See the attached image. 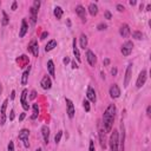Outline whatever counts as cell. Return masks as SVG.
Instances as JSON below:
<instances>
[{"label":"cell","mask_w":151,"mask_h":151,"mask_svg":"<svg viewBox=\"0 0 151 151\" xmlns=\"http://www.w3.org/2000/svg\"><path fill=\"white\" fill-rule=\"evenodd\" d=\"M114 117H116V106L114 104H110L103 114V127L106 133L112 131Z\"/></svg>","instance_id":"cell-1"},{"label":"cell","mask_w":151,"mask_h":151,"mask_svg":"<svg viewBox=\"0 0 151 151\" xmlns=\"http://www.w3.org/2000/svg\"><path fill=\"white\" fill-rule=\"evenodd\" d=\"M28 136H29V131L27 130V129H21L20 131H19V134H18V137H19V139L24 143V146L25 147H29V142H28Z\"/></svg>","instance_id":"cell-2"},{"label":"cell","mask_w":151,"mask_h":151,"mask_svg":"<svg viewBox=\"0 0 151 151\" xmlns=\"http://www.w3.org/2000/svg\"><path fill=\"white\" fill-rule=\"evenodd\" d=\"M132 50H133V42L130 41V40H127V41H125V42L123 44L120 52H122V54H123L124 57H127V55H130V53L132 52Z\"/></svg>","instance_id":"cell-3"},{"label":"cell","mask_w":151,"mask_h":151,"mask_svg":"<svg viewBox=\"0 0 151 151\" xmlns=\"http://www.w3.org/2000/svg\"><path fill=\"white\" fill-rule=\"evenodd\" d=\"M106 132L104 131V127L100 125V124H98V136H99V143H100V146L103 147V149H105L106 147Z\"/></svg>","instance_id":"cell-4"},{"label":"cell","mask_w":151,"mask_h":151,"mask_svg":"<svg viewBox=\"0 0 151 151\" xmlns=\"http://www.w3.org/2000/svg\"><path fill=\"white\" fill-rule=\"evenodd\" d=\"M7 104H8V99H5L0 106V124L4 125L6 122V109H7Z\"/></svg>","instance_id":"cell-5"},{"label":"cell","mask_w":151,"mask_h":151,"mask_svg":"<svg viewBox=\"0 0 151 151\" xmlns=\"http://www.w3.org/2000/svg\"><path fill=\"white\" fill-rule=\"evenodd\" d=\"M146 78H147V73H146V71H145V70H142V72L139 73L138 78H137V81H136V87H137V88H140V87H142V86L145 84Z\"/></svg>","instance_id":"cell-6"},{"label":"cell","mask_w":151,"mask_h":151,"mask_svg":"<svg viewBox=\"0 0 151 151\" xmlns=\"http://www.w3.org/2000/svg\"><path fill=\"white\" fill-rule=\"evenodd\" d=\"M65 101H66V113L68 116V118H73L74 117V113H76V110H74V105L72 103L71 99L68 98H65Z\"/></svg>","instance_id":"cell-7"},{"label":"cell","mask_w":151,"mask_h":151,"mask_svg":"<svg viewBox=\"0 0 151 151\" xmlns=\"http://www.w3.org/2000/svg\"><path fill=\"white\" fill-rule=\"evenodd\" d=\"M132 63H130L127 65V68H126V72H125V77H124V87H127L130 80H131V77H132Z\"/></svg>","instance_id":"cell-8"},{"label":"cell","mask_w":151,"mask_h":151,"mask_svg":"<svg viewBox=\"0 0 151 151\" xmlns=\"http://www.w3.org/2000/svg\"><path fill=\"white\" fill-rule=\"evenodd\" d=\"M110 96H111V98L112 99H117L119 96H120V88H119V86L117 85V84H113V85H111V87H110Z\"/></svg>","instance_id":"cell-9"},{"label":"cell","mask_w":151,"mask_h":151,"mask_svg":"<svg viewBox=\"0 0 151 151\" xmlns=\"http://www.w3.org/2000/svg\"><path fill=\"white\" fill-rule=\"evenodd\" d=\"M27 93H28V91H27L26 88H24L22 92H21V97H20V103H21V106H22V109H24L25 111H27V110L29 109V105L27 104V100H26Z\"/></svg>","instance_id":"cell-10"},{"label":"cell","mask_w":151,"mask_h":151,"mask_svg":"<svg viewBox=\"0 0 151 151\" xmlns=\"http://www.w3.org/2000/svg\"><path fill=\"white\" fill-rule=\"evenodd\" d=\"M28 51L34 55V57H38L39 54V47H38V41L37 40H32L28 45Z\"/></svg>","instance_id":"cell-11"},{"label":"cell","mask_w":151,"mask_h":151,"mask_svg":"<svg viewBox=\"0 0 151 151\" xmlns=\"http://www.w3.org/2000/svg\"><path fill=\"white\" fill-rule=\"evenodd\" d=\"M86 96H87V100L91 101V103H96L97 101V96H96V91L92 86H88L87 87V92H86Z\"/></svg>","instance_id":"cell-12"},{"label":"cell","mask_w":151,"mask_h":151,"mask_svg":"<svg viewBox=\"0 0 151 151\" xmlns=\"http://www.w3.org/2000/svg\"><path fill=\"white\" fill-rule=\"evenodd\" d=\"M76 13L79 15V18H80L83 21H86V9H85L84 6H81V5L76 6Z\"/></svg>","instance_id":"cell-13"},{"label":"cell","mask_w":151,"mask_h":151,"mask_svg":"<svg viewBox=\"0 0 151 151\" xmlns=\"http://www.w3.org/2000/svg\"><path fill=\"white\" fill-rule=\"evenodd\" d=\"M86 59H87V61H88V64L91 66H94L96 63H97V57H96V54L91 50H87L86 51Z\"/></svg>","instance_id":"cell-14"},{"label":"cell","mask_w":151,"mask_h":151,"mask_svg":"<svg viewBox=\"0 0 151 151\" xmlns=\"http://www.w3.org/2000/svg\"><path fill=\"white\" fill-rule=\"evenodd\" d=\"M41 134H42V138H44L45 144L47 145L48 142H50V127L47 125H42L41 126Z\"/></svg>","instance_id":"cell-15"},{"label":"cell","mask_w":151,"mask_h":151,"mask_svg":"<svg viewBox=\"0 0 151 151\" xmlns=\"http://www.w3.org/2000/svg\"><path fill=\"white\" fill-rule=\"evenodd\" d=\"M130 26L127 25V24H123L122 26H120V28H119V34L123 37V38H127L129 35H130Z\"/></svg>","instance_id":"cell-16"},{"label":"cell","mask_w":151,"mask_h":151,"mask_svg":"<svg viewBox=\"0 0 151 151\" xmlns=\"http://www.w3.org/2000/svg\"><path fill=\"white\" fill-rule=\"evenodd\" d=\"M41 87L44 88V90H50L51 88V86H52V81H51V78L48 77V76H45L42 79H41Z\"/></svg>","instance_id":"cell-17"},{"label":"cell","mask_w":151,"mask_h":151,"mask_svg":"<svg viewBox=\"0 0 151 151\" xmlns=\"http://www.w3.org/2000/svg\"><path fill=\"white\" fill-rule=\"evenodd\" d=\"M27 31H28L27 21H26V19H22V20H21V27H20V31H19V37H20V38L25 37V34L27 33Z\"/></svg>","instance_id":"cell-18"},{"label":"cell","mask_w":151,"mask_h":151,"mask_svg":"<svg viewBox=\"0 0 151 151\" xmlns=\"http://www.w3.org/2000/svg\"><path fill=\"white\" fill-rule=\"evenodd\" d=\"M88 13H90L92 17H96V15L98 14V6H97V4L91 2V4L88 5Z\"/></svg>","instance_id":"cell-19"},{"label":"cell","mask_w":151,"mask_h":151,"mask_svg":"<svg viewBox=\"0 0 151 151\" xmlns=\"http://www.w3.org/2000/svg\"><path fill=\"white\" fill-rule=\"evenodd\" d=\"M29 14H31V22L34 25L35 21H37V15H38V9L34 8L33 6L29 8Z\"/></svg>","instance_id":"cell-20"},{"label":"cell","mask_w":151,"mask_h":151,"mask_svg":"<svg viewBox=\"0 0 151 151\" xmlns=\"http://www.w3.org/2000/svg\"><path fill=\"white\" fill-rule=\"evenodd\" d=\"M54 47H57V41H55L54 39H52V40H50V41L46 44L45 51H46V52H50V51H52Z\"/></svg>","instance_id":"cell-21"},{"label":"cell","mask_w":151,"mask_h":151,"mask_svg":"<svg viewBox=\"0 0 151 151\" xmlns=\"http://www.w3.org/2000/svg\"><path fill=\"white\" fill-rule=\"evenodd\" d=\"M47 70H48L50 76H52L54 78L55 77V73H54V63H53V60H48L47 61Z\"/></svg>","instance_id":"cell-22"},{"label":"cell","mask_w":151,"mask_h":151,"mask_svg":"<svg viewBox=\"0 0 151 151\" xmlns=\"http://www.w3.org/2000/svg\"><path fill=\"white\" fill-rule=\"evenodd\" d=\"M79 41H80V47L81 48H86L87 47V37H86V34H80V38H79Z\"/></svg>","instance_id":"cell-23"},{"label":"cell","mask_w":151,"mask_h":151,"mask_svg":"<svg viewBox=\"0 0 151 151\" xmlns=\"http://www.w3.org/2000/svg\"><path fill=\"white\" fill-rule=\"evenodd\" d=\"M28 74H29V66H28V68H26L24 71V73L21 76V84L22 85H26L27 84V81H28Z\"/></svg>","instance_id":"cell-24"},{"label":"cell","mask_w":151,"mask_h":151,"mask_svg":"<svg viewBox=\"0 0 151 151\" xmlns=\"http://www.w3.org/2000/svg\"><path fill=\"white\" fill-rule=\"evenodd\" d=\"M53 13H54V17L59 20V19H61V17H63V8L60 7V6H55L54 7V11H53Z\"/></svg>","instance_id":"cell-25"},{"label":"cell","mask_w":151,"mask_h":151,"mask_svg":"<svg viewBox=\"0 0 151 151\" xmlns=\"http://www.w3.org/2000/svg\"><path fill=\"white\" fill-rule=\"evenodd\" d=\"M73 54H74L76 59L78 61H80V53H79V50L77 47V40L76 39H73Z\"/></svg>","instance_id":"cell-26"},{"label":"cell","mask_w":151,"mask_h":151,"mask_svg":"<svg viewBox=\"0 0 151 151\" xmlns=\"http://www.w3.org/2000/svg\"><path fill=\"white\" fill-rule=\"evenodd\" d=\"M33 114L31 116V119H37V117H38V114H39V106H38V104H33Z\"/></svg>","instance_id":"cell-27"},{"label":"cell","mask_w":151,"mask_h":151,"mask_svg":"<svg viewBox=\"0 0 151 151\" xmlns=\"http://www.w3.org/2000/svg\"><path fill=\"white\" fill-rule=\"evenodd\" d=\"M8 22H9V18H8L7 13H6L5 11H2V20H1V25H2V26H6V25H8Z\"/></svg>","instance_id":"cell-28"},{"label":"cell","mask_w":151,"mask_h":151,"mask_svg":"<svg viewBox=\"0 0 151 151\" xmlns=\"http://www.w3.org/2000/svg\"><path fill=\"white\" fill-rule=\"evenodd\" d=\"M132 38H134L137 40H140V39H143V33L139 32V31H133L132 32Z\"/></svg>","instance_id":"cell-29"},{"label":"cell","mask_w":151,"mask_h":151,"mask_svg":"<svg viewBox=\"0 0 151 151\" xmlns=\"http://www.w3.org/2000/svg\"><path fill=\"white\" fill-rule=\"evenodd\" d=\"M83 106H84V109H85L86 112H90L91 106H90V101H88L87 99H84V101H83Z\"/></svg>","instance_id":"cell-30"},{"label":"cell","mask_w":151,"mask_h":151,"mask_svg":"<svg viewBox=\"0 0 151 151\" xmlns=\"http://www.w3.org/2000/svg\"><path fill=\"white\" fill-rule=\"evenodd\" d=\"M61 136H63V131H58L57 134H55V137H54L55 144H59V142H60V139H61Z\"/></svg>","instance_id":"cell-31"},{"label":"cell","mask_w":151,"mask_h":151,"mask_svg":"<svg viewBox=\"0 0 151 151\" xmlns=\"http://www.w3.org/2000/svg\"><path fill=\"white\" fill-rule=\"evenodd\" d=\"M97 28H98L99 31H103V29H106V28H107V25H106V24H104V22H100V24H98Z\"/></svg>","instance_id":"cell-32"},{"label":"cell","mask_w":151,"mask_h":151,"mask_svg":"<svg viewBox=\"0 0 151 151\" xmlns=\"http://www.w3.org/2000/svg\"><path fill=\"white\" fill-rule=\"evenodd\" d=\"M7 151H14V143L12 140H9L8 146H7Z\"/></svg>","instance_id":"cell-33"},{"label":"cell","mask_w":151,"mask_h":151,"mask_svg":"<svg viewBox=\"0 0 151 151\" xmlns=\"http://www.w3.org/2000/svg\"><path fill=\"white\" fill-rule=\"evenodd\" d=\"M40 4H41V2H40L39 0H34V1H33V7H34V8H37V9H39Z\"/></svg>","instance_id":"cell-34"},{"label":"cell","mask_w":151,"mask_h":151,"mask_svg":"<svg viewBox=\"0 0 151 151\" xmlns=\"http://www.w3.org/2000/svg\"><path fill=\"white\" fill-rule=\"evenodd\" d=\"M88 151H96L94 142H93V140H90V147H88Z\"/></svg>","instance_id":"cell-35"},{"label":"cell","mask_w":151,"mask_h":151,"mask_svg":"<svg viewBox=\"0 0 151 151\" xmlns=\"http://www.w3.org/2000/svg\"><path fill=\"white\" fill-rule=\"evenodd\" d=\"M104 15H105V18H106V19H109V20L112 18V14H111V12H110V11H105Z\"/></svg>","instance_id":"cell-36"},{"label":"cell","mask_w":151,"mask_h":151,"mask_svg":"<svg viewBox=\"0 0 151 151\" xmlns=\"http://www.w3.org/2000/svg\"><path fill=\"white\" fill-rule=\"evenodd\" d=\"M116 8H117V11H118V12H123V11L125 9V8H124V6H123V5H120V4H118V5L116 6Z\"/></svg>","instance_id":"cell-37"},{"label":"cell","mask_w":151,"mask_h":151,"mask_svg":"<svg viewBox=\"0 0 151 151\" xmlns=\"http://www.w3.org/2000/svg\"><path fill=\"white\" fill-rule=\"evenodd\" d=\"M47 35H48V32H46V31H45V32H42V34L40 35V39H41V40H44V39H45Z\"/></svg>","instance_id":"cell-38"},{"label":"cell","mask_w":151,"mask_h":151,"mask_svg":"<svg viewBox=\"0 0 151 151\" xmlns=\"http://www.w3.org/2000/svg\"><path fill=\"white\" fill-rule=\"evenodd\" d=\"M35 96H37V92L33 90V91L31 92V96H29V98H31V99H34V98H35Z\"/></svg>","instance_id":"cell-39"},{"label":"cell","mask_w":151,"mask_h":151,"mask_svg":"<svg viewBox=\"0 0 151 151\" xmlns=\"http://www.w3.org/2000/svg\"><path fill=\"white\" fill-rule=\"evenodd\" d=\"M150 112H151V106L149 105V106L146 107V114H147V117H150V116H151V113H150Z\"/></svg>","instance_id":"cell-40"},{"label":"cell","mask_w":151,"mask_h":151,"mask_svg":"<svg viewBox=\"0 0 151 151\" xmlns=\"http://www.w3.org/2000/svg\"><path fill=\"white\" fill-rule=\"evenodd\" d=\"M13 119H14V111L11 110V112H9V120H13Z\"/></svg>","instance_id":"cell-41"},{"label":"cell","mask_w":151,"mask_h":151,"mask_svg":"<svg viewBox=\"0 0 151 151\" xmlns=\"http://www.w3.org/2000/svg\"><path fill=\"white\" fill-rule=\"evenodd\" d=\"M63 63H64L65 65H66V64H68V63H70V58H68V57H65V58L63 59Z\"/></svg>","instance_id":"cell-42"},{"label":"cell","mask_w":151,"mask_h":151,"mask_svg":"<svg viewBox=\"0 0 151 151\" xmlns=\"http://www.w3.org/2000/svg\"><path fill=\"white\" fill-rule=\"evenodd\" d=\"M110 64V59L109 58H106V59H104V66H107Z\"/></svg>","instance_id":"cell-43"},{"label":"cell","mask_w":151,"mask_h":151,"mask_svg":"<svg viewBox=\"0 0 151 151\" xmlns=\"http://www.w3.org/2000/svg\"><path fill=\"white\" fill-rule=\"evenodd\" d=\"M111 74H112V76H116V74H117V68H116V67H113V68L111 70Z\"/></svg>","instance_id":"cell-44"},{"label":"cell","mask_w":151,"mask_h":151,"mask_svg":"<svg viewBox=\"0 0 151 151\" xmlns=\"http://www.w3.org/2000/svg\"><path fill=\"white\" fill-rule=\"evenodd\" d=\"M17 5H18V4H17V1H14V2L12 4V9H13V11H15V9H17Z\"/></svg>","instance_id":"cell-45"},{"label":"cell","mask_w":151,"mask_h":151,"mask_svg":"<svg viewBox=\"0 0 151 151\" xmlns=\"http://www.w3.org/2000/svg\"><path fill=\"white\" fill-rule=\"evenodd\" d=\"M14 97H15V91L13 90V91H12V93H11V99L13 100V99H14Z\"/></svg>","instance_id":"cell-46"},{"label":"cell","mask_w":151,"mask_h":151,"mask_svg":"<svg viewBox=\"0 0 151 151\" xmlns=\"http://www.w3.org/2000/svg\"><path fill=\"white\" fill-rule=\"evenodd\" d=\"M25 116H26L25 113H21V114H20V117H19V120H20V122H21V120H24V118H25Z\"/></svg>","instance_id":"cell-47"},{"label":"cell","mask_w":151,"mask_h":151,"mask_svg":"<svg viewBox=\"0 0 151 151\" xmlns=\"http://www.w3.org/2000/svg\"><path fill=\"white\" fill-rule=\"evenodd\" d=\"M78 66H77V64H76V61H72V68L74 70V68H77Z\"/></svg>","instance_id":"cell-48"},{"label":"cell","mask_w":151,"mask_h":151,"mask_svg":"<svg viewBox=\"0 0 151 151\" xmlns=\"http://www.w3.org/2000/svg\"><path fill=\"white\" fill-rule=\"evenodd\" d=\"M130 5H131V6L136 5V1H134V0H131V1H130Z\"/></svg>","instance_id":"cell-49"},{"label":"cell","mask_w":151,"mask_h":151,"mask_svg":"<svg viewBox=\"0 0 151 151\" xmlns=\"http://www.w3.org/2000/svg\"><path fill=\"white\" fill-rule=\"evenodd\" d=\"M150 8H151V5H147L146 6V11H150Z\"/></svg>","instance_id":"cell-50"},{"label":"cell","mask_w":151,"mask_h":151,"mask_svg":"<svg viewBox=\"0 0 151 151\" xmlns=\"http://www.w3.org/2000/svg\"><path fill=\"white\" fill-rule=\"evenodd\" d=\"M1 92H2V86H1V84H0V97H1Z\"/></svg>","instance_id":"cell-51"},{"label":"cell","mask_w":151,"mask_h":151,"mask_svg":"<svg viewBox=\"0 0 151 151\" xmlns=\"http://www.w3.org/2000/svg\"><path fill=\"white\" fill-rule=\"evenodd\" d=\"M35 151H42V150H41V147H38V149H37Z\"/></svg>","instance_id":"cell-52"},{"label":"cell","mask_w":151,"mask_h":151,"mask_svg":"<svg viewBox=\"0 0 151 151\" xmlns=\"http://www.w3.org/2000/svg\"><path fill=\"white\" fill-rule=\"evenodd\" d=\"M0 5H1V1H0Z\"/></svg>","instance_id":"cell-53"}]
</instances>
